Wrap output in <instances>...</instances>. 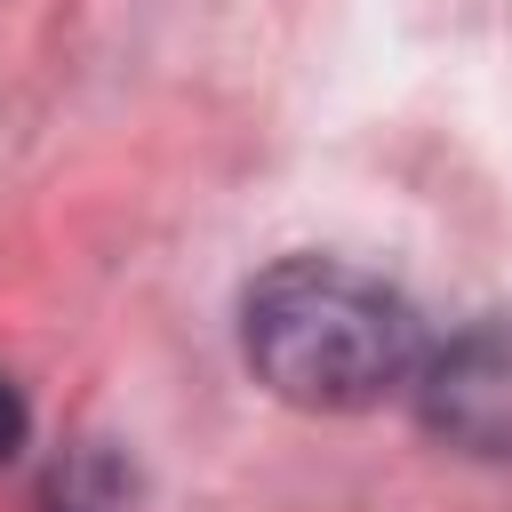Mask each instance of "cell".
I'll list each match as a JSON object with an SVG mask.
<instances>
[{"label":"cell","mask_w":512,"mask_h":512,"mask_svg":"<svg viewBox=\"0 0 512 512\" xmlns=\"http://www.w3.org/2000/svg\"><path fill=\"white\" fill-rule=\"evenodd\" d=\"M240 352L288 408H376L424 360L416 304L336 256H280L240 296Z\"/></svg>","instance_id":"cell-1"},{"label":"cell","mask_w":512,"mask_h":512,"mask_svg":"<svg viewBox=\"0 0 512 512\" xmlns=\"http://www.w3.org/2000/svg\"><path fill=\"white\" fill-rule=\"evenodd\" d=\"M408 392L432 440L480 464H512V312L472 320L440 352H424Z\"/></svg>","instance_id":"cell-2"},{"label":"cell","mask_w":512,"mask_h":512,"mask_svg":"<svg viewBox=\"0 0 512 512\" xmlns=\"http://www.w3.org/2000/svg\"><path fill=\"white\" fill-rule=\"evenodd\" d=\"M24 448V400H16V384L0 376V456H16Z\"/></svg>","instance_id":"cell-3"}]
</instances>
